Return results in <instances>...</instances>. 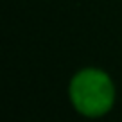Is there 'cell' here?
I'll use <instances>...</instances> for the list:
<instances>
[{
    "mask_svg": "<svg viewBox=\"0 0 122 122\" xmlns=\"http://www.w3.org/2000/svg\"><path fill=\"white\" fill-rule=\"evenodd\" d=\"M72 99L81 113L93 117L104 113L110 108L113 90L104 74L97 70H86L72 81Z\"/></svg>",
    "mask_w": 122,
    "mask_h": 122,
    "instance_id": "obj_1",
    "label": "cell"
}]
</instances>
